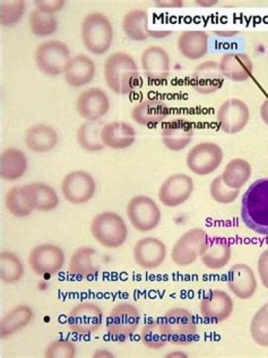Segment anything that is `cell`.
Segmentation results:
<instances>
[{
	"label": "cell",
	"instance_id": "1",
	"mask_svg": "<svg viewBox=\"0 0 268 358\" xmlns=\"http://www.w3.org/2000/svg\"><path fill=\"white\" fill-rule=\"evenodd\" d=\"M241 217L245 226L268 236V177L254 182L242 197Z\"/></svg>",
	"mask_w": 268,
	"mask_h": 358
},
{
	"label": "cell",
	"instance_id": "2",
	"mask_svg": "<svg viewBox=\"0 0 268 358\" xmlns=\"http://www.w3.org/2000/svg\"><path fill=\"white\" fill-rule=\"evenodd\" d=\"M104 74L107 85L118 94H131L140 83L137 65L125 52H119L109 56L105 64Z\"/></svg>",
	"mask_w": 268,
	"mask_h": 358
},
{
	"label": "cell",
	"instance_id": "3",
	"mask_svg": "<svg viewBox=\"0 0 268 358\" xmlns=\"http://www.w3.org/2000/svg\"><path fill=\"white\" fill-rule=\"evenodd\" d=\"M81 33L87 50L96 55L105 53L113 42V27L109 19L100 13H89L85 17Z\"/></svg>",
	"mask_w": 268,
	"mask_h": 358
},
{
	"label": "cell",
	"instance_id": "4",
	"mask_svg": "<svg viewBox=\"0 0 268 358\" xmlns=\"http://www.w3.org/2000/svg\"><path fill=\"white\" fill-rule=\"evenodd\" d=\"M94 238L106 248L115 249L124 243L128 229L124 220L114 212H103L97 215L91 224Z\"/></svg>",
	"mask_w": 268,
	"mask_h": 358
},
{
	"label": "cell",
	"instance_id": "5",
	"mask_svg": "<svg viewBox=\"0 0 268 358\" xmlns=\"http://www.w3.org/2000/svg\"><path fill=\"white\" fill-rule=\"evenodd\" d=\"M165 324L170 343L178 345L191 344L197 336V324L191 313L181 308H173L165 313Z\"/></svg>",
	"mask_w": 268,
	"mask_h": 358
},
{
	"label": "cell",
	"instance_id": "6",
	"mask_svg": "<svg viewBox=\"0 0 268 358\" xmlns=\"http://www.w3.org/2000/svg\"><path fill=\"white\" fill-rule=\"evenodd\" d=\"M70 59L68 47L59 40H50L40 43L36 52L38 69L49 76H59L64 73Z\"/></svg>",
	"mask_w": 268,
	"mask_h": 358
},
{
	"label": "cell",
	"instance_id": "7",
	"mask_svg": "<svg viewBox=\"0 0 268 358\" xmlns=\"http://www.w3.org/2000/svg\"><path fill=\"white\" fill-rule=\"evenodd\" d=\"M208 238L207 234L202 229L188 231L174 245L172 260L181 266L193 264L203 254Z\"/></svg>",
	"mask_w": 268,
	"mask_h": 358
},
{
	"label": "cell",
	"instance_id": "8",
	"mask_svg": "<svg viewBox=\"0 0 268 358\" xmlns=\"http://www.w3.org/2000/svg\"><path fill=\"white\" fill-rule=\"evenodd\" d=\"M128 217L134 229L149 231L159 225L161 213L155 201L145 196L132 198L127 206Z\"/></svg>",
	"mask_w": 268,
	"mask_h": 358
},
{
	"label": "cell",
	"instance_id": "9",
	"mask_svg": "<svg viewBox=\"0 0 268 358\" xmlns=\"http://www.w3.org/2000/svg\"><path fill=\"white\" fill-rule=\"evenodd\" d=\"M140 321L139 310L128 303H121L111 310L107 328L113 339L124 342L136 331Z\"/></svg>",
	"mask_w": 268,
	"mask_h": 358
},
{
	"label": "cell",
	"instance_id": "10",
	"mask_svg": "<svg viewBox=\"0 0 268 358\" xmlns=\"http://www.w3.org/2000/svg\"><path fill=\"white\" fill-rule=\"evenodd\" d=\"M223 158L222 149L214 143H200L188 152L186 164L190 171L198 176L215 172Z\"/></svg>",
	"mask_w": 268,
	"mask_h": 358
},
{
	"label": "cell",
	"instance_id": "11",
	"mask_svg": "<svg viewBox=\"0 0 268 358\" xmlns=\"http://www.w3.org/2000/svg\"><path fill=\"white\" fill-rule=\"evenodd\" d=\"M61 190L66 200L75 205H81L94 196L96 182L91 174L83 171H76L64 177Z\"/></svg>",
	"mask_w": 268,
	"mask_h": 358
},
{
	"label": "cell",
	"instance_id": "12",
	"mask_svg": "<svg viewBox=\"0 0 268 358\" xmlns=\"http://www.w3.org/2000/svg\"><path fill=\"white\" fill-rule=\"evenodd\" d=\"M29 262L36 274L54 275L61 270L65 257L59 246L50 243L41 244L31 251Z\"/></svg>",
	"mask_w": 268,
	"mask_h": 358
},
{
	"label": "cell",
	"instance_id": "13",
	"mask_svg": "<svg viewBox=\"0 0 268 358\" xmlns=\"http://www.w3.org/2000/svg\"><path fill=\"white\" fill-rule=\"evenodd\" d=\"M249 119L248 106L239 99L227 100L218 110V126L227 134H234L240 132L247 126Z\"/></svg>",
	"mask_w": 268,
	"mask_h": 358
},
{
	"label": "cell",
	"instance_id": "14",
	"mask_svg": "<svg viewBox=\"0 0 268 358\" xmlns=\"http://www.w3.org/2000/svg\"><path fill=\"white\" fill-rule=\"evenodd\" d=\"M194 187L191 177L183 173L172 175L161 185L159 199L167 207L181 206L191 196Z\"/></svg>",
	"mask_w": 268,
	"mask_h": 358
},
{
	"label": "cell",
	"instance_id": "15",
	"mask_svg": "<svg viewBox=\"0 0 268 358\" xmlns=\"http://www.w3.org/2000/svg\"><path fill=\"white\" fill-rule=\"evenodd\" d=\"M103 323V312L91 302L78 304L69 313L70 329L78 334H91L98 330Z\"/></svg>",
	"mask_w": 268,
	"mask_h": 358
},
{
	"label": "cell",
	"instance_id": "16",
	"mask_svg": "<svg viewBox=\"0 0 268 358\" xmlns=\"http://www.w3.org/2000/svg\"><path fill=\"white\" fill-rule=\"evenodd\" d=\"M200 315L211 323H218L228 320L233 310V301L225 291L210 290L200 306Z\"/></svg>",
	"mask_w": 268,
	"mask_h": 358
},
{
	"label": "cell",
	"instance_id": "17",
	"mask_svg": "<svg viewBox=\"0 0 268 358\" xmlns=\"http://www.w3.org/2000/svg\"><path fill=\"white\" fill-rule=\"evenodd\" d=\"M110 100L102 89L91 87L82 92L76 102L78 115L89 121H97L107 113Z\"/></svg>",
	"mask_w": 268,
	"mask_h": 358
},
{
	"label": "cell",
	"instance_id": "18",
	"mask_svg": "<svg viewBox=\"0 0 268 358\" xmlns=\"http://www.w3.org/2000/svg\"><path fill=\"white\" fill-rule=\"evenodd\" d=\"M141 62L144 73L149 80L161 82L170 76V56L161 47L151 46L145 50Z\"/></svg>",
	"mask_w": 268,
	"mask_h": 358
},
{
	"label": "cell",
	"instance_id": "19",
	"mask_svg": "<svg viewBox=\"0 0 268 358\" xmlns=\"http://www.w3.org/2000/svg\"><path fill=\"white\" fill-rule=\"evenodd\" d=\"M191 122L184 119H174L164 124L161 131L162 142L172 151H181L191 143L193 137Z\"/></svg>",
	"mask_w": 268,
	"mask_h": 358
},
{
	"label": "cell",
	"instance_id": "20",
	"mask_svg": "<svg viewBox=\"0 0 268 358\" xmlns=\"http://www.w3.org/2000/svg\"><path fill=\"white\" fill-rule=\"evenodd\" d=\"M165 256V245L156 238L141 239L133 248L134 260L145 270H153V268L161 266L164 262Z\"/></svg>",
	"mask_w": 268,
	"mask_h": 358
},
{
	"label": "cell",
	"instance_id": "21",
	"mask_svg": "<svg viewBox=\"0 0 268 358\" xmlns=\"http://www.w3.org/2000/svg\"><path fill=\"white\" fill-rule=\"evenodd\" d=\"M223 84V76L216 62H205L195 69L192 85L199 94H211L216 92Z\"/></svg>",
	"mask_w": 268,
	"mask_h": 358
},
{
	"label": "cell",
	"instance_id": "22",
	"mask_svg": "<svg viewBox=\"0 0 268 358\" xmlns=\"http://www.w3.org/2000/svg\"><path fill=\"white\" fill-rule=\"evenodd\" d=\"M228 285L232 292L241 299L252 297L257 288L256 279L252 268L243 264H234L230 268Z\"/></svg>",
	"mask_w": 268,
	"mask_h": 358
},
{
	"label": "cell",
	"instance_id": "23",
	"mask_svg": "<svg viewBox=\"0 0 268 358\" xmlns=\"http://www.w3.org/2000/svg\"><path fill=\"white\" fill-rule=\"evenodd\" d=\"M64 73L67 83L72 87H80L94 80L96 66L88 56L77 55L67 64Z\"/></svg>",
	"mask_w": 268,
	"mask_h": 358
},
{
	"label": "cell",
	"instance_id": "24",
	"mask_svg": "<svg viewBox=\"0 0 268 358\" xmlns=\"http://www.w3.org/2000/svg\"><path fill=\"white\" fill-rule=\"evenodd\" d=\"M170 114L169 108L159 99H147L134 106L131 116L141 126H156Z\"/></svg>",
	"mask_w": 268,
	"mask_h": 358
},
{
	"label": "cell",
	"instance_id": "25",
	"mask_svg": "<svg viewBox=\"0 0 268 358\" xmlns=\"http://www.w3.org/2000/svg\"><path fill=\"white\" fill-rule=\"evenodd\" d=\"M231 255V243L228 238L211 237L208 238L200 259L210 270L218 271L229 263Z\"/></svg>",
	"mask_w": 268,
	"mask_h": 358
},
{
	"label": "cell",
	"instance_id": "26",
	"mask_svg": "<svg viewBox=\"0 0 268 358\" xmlns=\"http://www.w3.org/2000/svg\"><path fill=\"white\" fill-rule=\"evenodd\" d=\"M105 145L114 150H124L131 147L136 140V131L124 122H112L102 130Z\"/></svg>",
	"mask_w": 268,
	"mask_h": 358
},
{
	"label": "cell",
	"instance_id": "27",
	"mask_svg": "<svg viewBox=\"0 0 268 358\" xmlns=\"http://www.w3.org/2000/svg\"><path fill=\"white\" fill-rule=\"evenodd\" d=\"M223 76L234 82L247 80L253 72V64L247 55L230 52L223 55L219 63Z\"/></svg>",
	"mask_w": 268,
	"mask_h": 358
},
{
	"label": "cell",
	"instance_id": "28",
	"mask_svg": "<svg viewBox=\"0 0 268 358\" xmlns=\"http://www.w3.org/2000/svg\"><path fill=\"white\" fill-rule=\"evenodd\" d=\"M59 136L52 127L45 124L34 125L25 134V143L32 152L38 153L52 150L57 145Z\"/></svg>",
	"mask_w": 268,
	"mask_h": 358
},
{
	"label": "cell",
	"instance_id": "29",
	"mask_svg": "<svg viewBox=\"0 0 268 358\" xmlns=\"http://www.w3.org/2000/svg\"><path fill=\"white\" fill-rule=\"evenodd\" d=\"M28 162L25 153L20 150L8 148L3 151L0 160V174L4 180L17 181L27 170Z\"/></svg>",
	"mask_w": 268,
	"mask_h": 358
},
{
	"label": "cell",
	"instance_id": "30",
	"mask_svg": "<svg viewBox=\"0 0 268 358\" xmlns=\"http://www.w3.org/2000/svg\"><path fill=\"white\" fill-rule=\"evenodd\" d=\"M178 48L186 58L196 60L204 57L208 50V36L199 30L184 31L178 38Z\"/></svg>",
	"mask_w": 268,
	"mask_h": 358
},
{
	"label": "cell",
	"instance_id": "31",
	"mask_svg": "<svg viewBox=\"0 0 268 358\" xmlns=\"http://www.w3.org/2000/svg\"><path fill=\"white\" fill-rule=\"evenodd\" d=\"M122 28L129 38L137 41L148 39L152 33L149 28L148 13L140 9L131 10L126 15Z\"/></svg>",
	"mask_w": 268,
	"mask_h": 358
},
{
	"label": "cell",
	"instance_id": "32",
	"mask_svg": "<svg viewBox=\"0 0 268 358\" xmlns=\"http://www.w3.org/2000/svg\"><path fill=\"white\" fill-rule=\"evenodd\" d=\"M6 206L11 215L25 217L35 210L28 185L10 188L6 197Z\"/></svg>",
	"mask_w": 268,
	"mask_h": 358
},
{
	"label": "cell",
	"instance_id": "33",
	"mask_svg": "<svg viewBox=\"0 0 268 358\" xmlns=\"http://www.w3.org/2000/svg\"><path fill=\"white\" fill-rule=\"evenodd\" d=\"M252 174L251 164L242 159L231 160L221 175L223 182L233 189H240L247 183Z\"/></svg>",
	"mask_w": 268,
	"mask_h": 358
},
{
	"label": "cell",
	"instance_id": "34",
	"mask_svg": "<svg viewBox=\"0 0 268 358\" xmlns=\"http://www.w3.org/2000/svg\"><path fill=\"white\" fill-rule=\"evenodd\" d=\"M102 123L89 121L84 123L77 131L78 145L85 151L98 152L103 150L105 145L102 140Z\"/></svg>",
	"mask_w": 268,
	"mask_h": 358
},
{
	"label": "cell",
	"instance_id": "35",
	"mask_svg": "<svg viewBox=\"0 0 268 358\" xmlns=\"http://www.w3.org/2000/svg\"><path fill=\"white\" fill-rule=\"evenodd\" d=\"M32 317L31 308L26 306H20L10 310L1 321V326H0L1 338H7L11 334L26 327Z\"/></svg>",
	"mask_w": 268,
	"mask_h": 358
},
{
	"label": "cell",
	"instance_id": "36",
	"mask_svg": "<svg viewBox=\"0 0 268 358\" xmlns=\"http://www.w3.org/2000/svg\"><path fill=\"white\" fill-rule=\"evenodd\" d=\"M27 185L35 210L48 212L57 208L59 199L51 186L40 182Z\"/></svg>",
	"mask_w": 268,
	"mask_h": 358
},
{
	"label": "cell",
	"instance_id": "37",
	"mask_svg": "<svg viewBox=\"0 0 268 358\" xmlns=\"http://www.w3.org/2000/svg\"><path fill=\"white\" fill-rule=\"evenodd\" d=\"M141 340L151 350H160L169 343V334L163 318L145 324L141 331Z\"/></svg>",
	"mask_w": 268,
	"mask_h": 358
},
{
	"label": "cell",
	"instance_id": "38",
	"mask_svg": "<svg viewBox=\"0 0 268 358\" xmlns=\"http://www.w3.org/2000/svg\"><path fill=\"white\" fill-rule=\"evenodd\" d=\"M96 254V250L88 246L78 248L71 257L69 264L70 273L83 277L96 274L98 272V267L94 262Z\"/></svg>",
	"mask_w": 268,
	"mask_h": 358
},
{
	"label": "cell",
	"instance_id": "39",
	"mask_svg": "<svg viewBox=\"0 0 268 358\" xmlns=\"http://www.w3.org/2000/svg\"><path fill=\"white\" fill-rule=\"evenodd\" d=\"M29 26L33 34L39 37L52 35L58 27V21L53 14L45 13L38 8L29 15Z\"/></svg>",
	"mask_w": 268,
	"mask_h": 358
},
{
	"label": "cell",
	"instance_id": "40",
	"mask_svg": "<svg viewBox=\"0 0 268 358\" xmlns=\"http://www.w3.org/2000/svg\"><path fill=\"white\" fill-rule=\"evenodd\" d=\"M0 274L2 281L6 284L15 283L24 275V266L19 257L10 252L0 255Z\"/></svg>",
	"mask_w": 268,
	"mask_h": 358
},
{
	"label": "cell",
	"instance_id": "41",
	"mask_svg": "<svg viewBox=\"0 0 268 358\" xmlns=\"http://www.w3.org/2000/svg\"><path fill=\"white\" fill-rule=\"evenodd\" d=\"M251 332L257 344L268 347V303L255 313L251 322Z\"/></svg>",
	"mask_w": 268,
	"mask_h": 358
},
{
	"label": "cell",
	"instance_id": "42",
	"mask_svg": "<svg viewBox=\"0 0 268 358\" xmlns=\"http://www.w3.org/2000/svg\"><path fill=\"white\" fill-rule=\"evenodd\" d=\"M26 2L22 0H6L0 6V20L4 27H10L17 24L24 14Z\"/></svg>",
	"mask_w": 268,
	"mask_h": 358
},
{
	"label": "cell",
	"instance_id": "43",
	"mask_svg": "<svg viewBox=\"0 0 268 358\" xmlns=\"http://www.w3.org/2000/svg\"><path fill=\"white\" fill-rule=\"evenodd\" d=\"M210 194L217 203L227 205L236 200L239 195V189H233L223 182L221 176H217L210 185Z\"/></svg>",
	"mask_w": 268,
	"mask_h": 358
},
{
	"label": "cell",
	"instance_id": "44",
	"mask_svg": "<svg viewBox=\"0 0 268 358\" xmlns=\"http://www.w3.org/2000/svg\"><path fill=\"white\" fill-rule=\"evenodd\" d=\"M76 352L75 345L70 341H58L52 343L45 352L47 358H73Z\"/></svg>",
	"mask_w": 268,
	"mask_h": 358
},
{
	"label": "cell",
	"instance_id": "45",
	"mask_svg": "<svg viewBox=\"0 0 268 358\" xmlns=\"http://www.w3.org/2000/svg\"><path fill=\"white\" fill-rule=\"evenodd\" d=\"M258 271L262 285L268 289V250L264 251L260 257Z\"/></svg>",
	"mask_w": 268,
	"mask_h": 358
},
{
	"label": "cell",
	"instance_id": "46",
	"mask_svg": "<svg viewBox=\"0 0 268 358\" xmlns=\"http://www.w3.org/2000/svg\"><path fill=\"white\" fill-rule=\"evenodd\" d=\"M65 2L62 0H53V1H36V8L45 11V13L53 14L61 10Z\"/></svg>",
	"mask_w": 268,
	"mask_h": 358
},
{
	"label": "cell",
	"instance_id": "47",
	"mask_svg": "<svg viewBox=\"0 0 268 358\" xmlns=\"http://www.w3.org/2000/svg\"><path fill=\"white\" fill-rule=\"evenodd\" d=\"M260 115L265 123L268 126V99H267L260 108Z\"/></svg>",
	"mask_w": 268,
	"mask_h": 358
}]
</instances>
